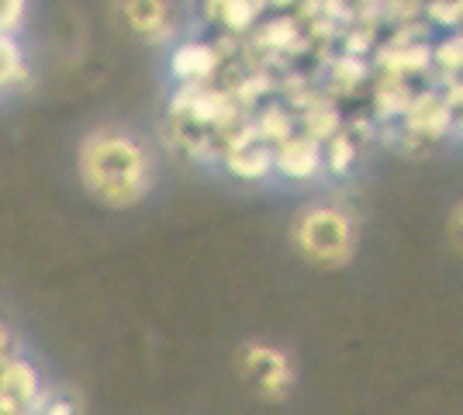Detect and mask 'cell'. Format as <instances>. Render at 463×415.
Masks as SVG:
<instances>
[{
	"label": "cell",
	"mask_w": 463,
	"mask_h": 415,
	"mask_svg": "<svg viewBox=\"0 0 463 415\" xmlns=\"http://www.w3.org/2000/svg\"><path fill=\"white\" fill-rule=\"evenodd\" d=\"M77 174L87 194L111 212H128L153 194L156 163L125 128H94L77 149Z\"/></svg>",
	"instance_id": "1"
},
{
	"label": "cell",
	"mask_w": 463,
	"mask_h": 415,
	"mask_svg": "<svg viewBox=\"0 0 463 415\" xmlns=\"http://www.w3.org/2000/svg\"><path fill=\"white\" fill-rule=\"evenodd\" d=\"M290 242L298 257L318 270H343L360 250V225L346 208L308 204L290 222Z\"/></svg>",
	"instance_id": "2"
},
{
	"label": "cell",
	"mask_w": 463,
	"mask_h": 415,
	"mask_svg": "<svg viewBox=\"0 0 463 415\" xmlns=\"http://www.w3.org/2000/svg\"><path fill=\"white\" fill-rule=\"evenodd\" d=\"M242 371L252 381V388L263 398H284L294 388V363L284 350L267 346V343H250L242 350Z\"/></svg>",
	"instance_id": "3"
},
{
	"label": "cell",
	"mask_w": 463,
	"mask_h": 415,
	"mask_svg": "<svg viewBox=\"0 0 463 415\" xmlns=\"http://www.w3.org/2000/svg\"><path fill=\"white\" fill-rule=\"evenodd\" d=\"M405 118V136L408 138H425V142H436L453 132V108L446 104V94L439 90H419L408 111L402 115Z\"/></svg>",
	"instance_id": "4"
},
{
	"label": "cell",
	"mask_w": 463,
	"mask_h": 415,
	"mask_svg": "<svg viewBox=\"0 0 463 415\" xmlns=\"http://www.w3.org/2000/svg\"><path fill=\"white\" fill-rule=\"evenodd\" d=\"M326 166L322 142H315L305 132H294L280 146H273V174L288 180H315Z\"/></svg>",
	"instance_id": "5"
},
{
	"label": "cell",
	"mask_w": 463,
	"mask_h": 415,
	"mask_svg": "<svg viewBox=\"0 0 463 415\" xmlns=\"http://www.w3.org/2000/svg\"><path fill=\"white\" fill-rule=\"evenodd\" d=\"M174 115H187L197 125H229L235 118V100L222 90L204 87H184L174 100Z\"/></svg>",
	"instance_id": "6"
},
{
	"label": "cell",
	"mask_w": 463,
	"mask_h": 415,
	"mask_svg": "<svg viewBox=\"0 0 463 415\" xmlns=\"http://www.w3.org/2000/svg\"><path fill=\"white\" fill-rule=\"evenodd\" d=\"M121 18H125L132 35L146 39L149 45H159L174 32V14H170L166 0H125Z\"/></svg>",
	"instance_id": "7"
},
{
	"label": "cell",
	"mask_w": 463,
	"mask_h": 415,
	"mask_svg": "<svg viewBox=\"0 0 463 415\" xmlns=\"http://www.w3.org/2000/svg\"><path fill=\"white\" fill-rule=\"evenodd\" d=\"M218 62H222V56H218L214 45H208V42H184L170 56V70H174V77L184 87H204L218 73Z\"/></svg>",
	"instance_id": "8"
},
{
	"label": "cell",
	"mask_w": 463,
	"mask_h": 415,
	"mask_svg": "<svg viewBox=\"0 0 463 415\" xmlns=\"http://www.w3.org/2000/svg\"><path fill=\"white\" fill-rule=\"evenodd\" d=\"M377 66L384 77H419L432 66V45L415 42V45H381L377 49Z\"/></svg>",
	"instance_id": "9"
},
{
	"label": "cell",
	"mask_w": 463,
	"mask_h": 415,
	"mask_svg": "<svg viewBox=\"0 0 463 415\" xmlns=\"http://www.w3.org/2000/svg\"><path fill=\"white\" fill-rule=\"evenodd\" d=\"M225 170L239 180H267L273 174V149L263 146V142H239V146H229L225 149Z\"/></svg>",
	"instance_id": "10"
},
{
	"label": "cell",
	"mask_w": 463,
	"mask_h": 415,
	"mask_svg": "<svg viewBox=\"0 0 463 415\" xmlns=\"http://www.w3.org/2000/svg\"><path fill=\"white\" fill-rule=\"evenodd\" d=\"M415 98L411 83L402 77H381V83L373 87V115L381 121L387 118H402L408 111V104Z\"/></svg>",
	"instance_id": "11"
},
{
	"label": "cell",
	"mask_w": 463,
	"mask_h": 415,
	"mask_svg": "<svg viewBox=\"0 0 463 415\" xmlns=\"http://www.w3.org/2000/svg\"><path fill=\"white\" fill-rule=\"evenodd\" d=\"M298 132V118L290 115L284 104H267L263 111H260V118L252 125V136L256 142H263V146H280L284 138H290Z\"/></svg>",
	"instance_id": "12"
},
{
	"label": "cell",
	"mask_w": 463,
	"mask_h": 415,
	"mask_svg": "<svg viewBox=\"0 0 463 415\" xmlns=\"http://www.w3.org/2000/svg\"><path fill=\"white\" fill-rule=\"evenodd\" d=\"M322 156H326L328 174H339V177H343V174H349V170H353V163H356V156H360L356 138L339 128V132L328 138V142H322Z\"/></svg>",
	"instance_id": "13"
},
{
	"label": "cell",
	"mask_w": 463,
	"mask_h": 415,
	"mask_svg": "<svg viewBox=\"0 0 463 415\" xmlns=\"http://www.w3.org/2000/svg\"><path fill=\"white\" fill-rule=\"evenodd\" d=\"M301 132L311 136L315 142H328V138L339 132V115H335V108L332 104H311L308 111H305V118H301Z\"/></svg>",
	"instance_id": "14"
},
{
	"label": "cell",
	"mask_w": 463,
	"mask_h": 415,
	"mask_svg": "<svg viewBox=\"0 0 463 415\" xmlns=\"http://www.w3.org/2000/svg\"><path fill=\"white\" fill-rule=\"evenodd\" d=\"M367 80V62L360 60V56H343V60L332 66V77H328V83L335 87V90H343V94H349L356 83H364Z\"/></svg>",
	"instance_id": "15"
},
{
	"label": "cell",
	"mask_w": 463,
	"mask_h": 415,
	"mask_svg": "<svg viewBox=\"0 0 463 415\" xmlns=\"http://www.w3.org/2000/svg\"><path fill=\"white\" fill-rule=\"evenodd\" d=\"M263 7V0H229V7L222 11V24L232 28V32H242L256 21V11Z\"/></svg>",
	"instance_id": "16"
},
{
	"label": "cell",
	"mask_w": 463,
	"mask_h": 415,
	"mask_svg": "<svg viewBox=\"0 0 463 415\" xmlns=\"http://www.w3.org/2000/svg\"><path fill=\"white\" fill-rule=\"evenodd\" d=\"M425 14H429L432 24L457 28V24H463V0H429L425 4Z\"/></svg>",
	"instance_id": "17"
},
{
	"label": "cell",
	"mask_w": 463,
	"mask_h": 415,
	"mask_svg": "<svg viewBox=\"0 0 463 415\" xmlns=\"http://www.w3.org/2000/svg\"><path fill=\"white\" fill-rule=\"evenodd\" d=\"M432 62H439L446 73H463V35L439 42L432 49Z\"/></svg>",
	"instance_id": "18"
},
{
	"label": "cell",
	"mask_w": 463,
	"mask_h": 415,
	"mask_svg": "<svg viewBox=\"0 0 463 415\" xmlns=\"http://www.w3.org/2000/svg\"><path fill=\"white\" fill-rule=\"evenodd\" d=\"M24 7H28V0H0V35L18 32L24 21Z\"/></svg>",
	"instance_id": "19"
},
{
	"label": "cell",
	"mask_w": 463,
	"mask_h": 415,
	"mask_svg": "<svg viewBox=\"0 0 463 415\" xmlns=\"http://www.w3.org/2000/svg\"><path fill=\"white\" fill-rule=\"evenodd\" d=\"M446 232H449L453 250L463 257V201L460 204H453V212H449V218H446Z\"/></svg>",
	"instance_id": "20"
},
{
	"label": "cell",
	"mask_w": 463,
	"mask_h": 415,
	"mask_svg": "<svg viewBox=\"0 0 463 415\" xmlns=\"http://www.w3.org/2000/svg\"><path fill=\"white\" fill-rule=\"evenodd\" d=\"M446 104L453 108V115H463V77L457 83H449V90H446Z\"/></svg>",
	"instance_id": "21"
},
{
	"label": "cell",
	"mask_w": 463,
	"mask_h": 415,
	"mask_svg": "<svg viewBox=\"0 0 463 415\" xmlns=\"http://www.w3.org/2000/svg\"><path fill=\"white\" fill-rule=\"evenodd\" d=\"M453 132L463 138V115H457V118H453Z\"/></svg>",
	"instance_id": "22"
},
{
	"label": "cell",
	"mask_w": 463,
	"mask_h": 415,
	"mask_svg": "<svg viewBox=\"0 0 463 415\" xmlns=\"http://www.w3.org/2000/svg\"><path fill=\"white\" fill-rule=\"evenodd\" d=\"M367 4H377V0H367Z\"/></svg>",
	"instance_id": "23"
}]
</instances>
